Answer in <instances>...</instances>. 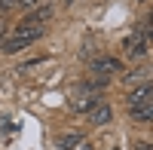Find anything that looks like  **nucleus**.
I'll return each instance as SVG.
<instances>
[{
	"label": "nucleus",
	"mask_w": 153,
	"mask_h": 150,
	"mask_svg": "<svg viewBox=\"0 0 153 150\" xmlns=\"http://www.w3.org/2000/svg\"><path fill=\"white\" fill-rule=\"evenodd\" d=\"M138 150H153V144H138Z\"/></svg>",
	"instance_id": "nucleus-12"
},
{
	"label": "nucleus",
	"mask_w": 153,
	"mask_h": 150,
	"mask_svg": "<svg viewBox=\"0 0 153 150\" xmlns=\"http://www.w3.org/2000/svg\"><path fill=\"white\" fill-rule=\"evenodd\" d=\"M31 19H34V22H40V25L49 22V19H52V6H37V9L31 12Z\"/></svg>",
	"instance_id": "nucleus-10"
},
{
	"label": "nucleus",
	"mask_w": 153,
	"mask_h": 150,
	"mask_svg": "<svg viewBox=\"0 0 153 150\" xmlns=\"http://www.w3.org/2000/svg\"><path fill=\"white\" fill-rule=\"evenodd\" d=\"M147 83V71H129V74H126V86H132V89H135V86H144Z\"/></svg>",
	"instance_id": "nucleus-9"
},
{
	"label": "nucleus",
	"mask_w": 153,
	"mask_h": 150,
	"mask_svg": "<svg viewBox=\"0 0 153 150\" xmlns=\"http://www.w3.org/2000/svg\"><path fill=\"white\" fill-rule=\"evenodd\" d=\"M83 144V135H61V138H58V150H74V147H80Z\"/></svg>",
	"instance_id": "nucleus-8"
},
{
	"label": "nucleus",
	"mask_w": 153,
	"mask_h": 150,
	"mask_svg": "<svg viewBox=\"0 0 153 150\" xmlns=\"http://www.w3.org/2000/svg\"><path fill=\"white\" fill-rule=\"evenodd\" d=\"M147 101H153V86H150V83L135 86V89L129 92V107H141V104H147Z\"/></svg>",
	"instance_id": "nucleus-5"
},
{
	"label": "nucleus",
	"mask_w": 153,
	"mask_h": 150,
	"mask_svg": "<svg viewBox=\"0 0 153 150\" xmlns=\"http://www.w3.org/2000/svg\"><path fill=\"white\" fill-rule=\"evenodd\" d=\"M129 114L138 120V123H153V101L141 104V107H129Z\"/></svg>",
	"instance_id": "nucleus-6"
},
{
	"label": "nucleus",
	"mask_w": 153,
	"mask_h": 150,
	"mask_svg": "<svg viewBox=\"0 0 153 150\" xmlns=\"http://www.w3.org/2000/svg\"><path fill=\"white\" fill-rule=\"evenodd\" d=\"M95 104H98V98L89 95V98H74V104H71V107L76 110V114H86V117H89V110H92Z\"/></svg>",
	"instance_id": "nucleus-7"
},
{
	"label": "nucleus",
	"mask_w": 153,
	"mask_h": 150,
	"mask_svg": "<svg viewBox=\"0 0 153 150\" xmlns=\"http://www.w3.org/2000/svg\"><path fill=\"white\" fill-rule=\"evenodd\" d=\"M147 37L141 34V31H132L129 37H126V43H123V52L129 55V58H144L147 55Z\"/></svg>",
	"instance_id": "nucleus-2"
},
{
	"label": "nucleus",
	"mask_w": 153,
	"mask_h": 150,
	"mask_svg": "<svg viewBox=\"0 0 153 150\" xmlns=\"http://www.w3.org/2000/svg\"><path fill=\"white\" fill-rule=\"evenodd\" d=\"M110 120H113V110H110L107 101H98L92 110H89V123H92V126H107Z\"/></svg>",
	"instance_id": "nucleus-4"
},
{
	"label": "nucleus",
	"mask_w": 153,
	"mask_h": 150,
	"mask_svg": "<svg viewBox=\"0 0 153 150\" xmlns=\"http://www.w3.org/2000/svg\"><path fill=\"white\" fill-rule=\"evenodd\" d=\"M12 37H16V40H25V43L31 46V43H37V40L43 37V25H40V22H34V19H25L19 28L12 31Z\"/></svg>",
	"instance_id": "nucleus-1"
},
{
	"label": "nucleus",
	"mask_w": 153,
	"mask_h": 150,
	"mask_svg": "<svg viewBox=\"0 0 153 150\" xmlns=\"http://www.w3.org/2000/svg\"><path fill=\"white\" fill-rule=\"evenodd\" d=\"M37 3H40V0H19V6H25V9H34Z\"/></svg>",
	"instance_id": "nucleus-11"
},
{
	"label": "nucleus",
	"mask_w": 153,
	"mask_h": 150,
	"mask_svg": "<svg viewBox=\"0 0 153 150\" xmlns=\"http://www.w3.org/2000/svg\"><path fill=\"white\" fill-rule=\"evenodd\" d=\"M89 68H92V74H98V77H104V74H120V71H123L120 58H113V55L92 58V61H89Z\"/></svg>",
	"instance_id": "nucleus-3"
},
{
	"label": "nucleus",
	"mask_w": 153,
	"mask_h": 150,
	"mask_svg": "<svg viewBox=\"0 0 153 150\" xmlns=\"http://www.w3.org/2000/svg\"><path fill=\"white\" fill-rule=\"evenodd\" d=\"M65 3H71V0H65Z\"/></svg>",
	"instance_id": "nucleus-13"
}]
</instances>
